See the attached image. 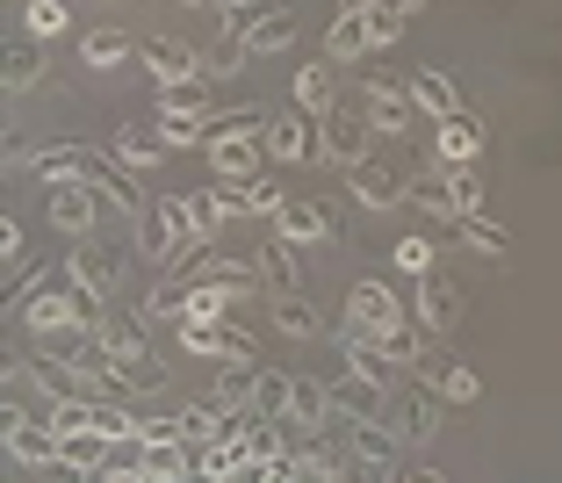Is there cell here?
Wrapping results in <instances>:
<instances>
[{"label": "cell", "mask_w": 562, "mask_h": 483, "mask_svg": "<svg viewBox=\"0 0 562 483\" xmlns=\"http://www.w3.org/2000/svg\"><path fill=\"white\" fill-rule=\"evenodd\" d=\"M347 333L353 339H375V347L397 353V361H426V347H418V333L404 325V303L390 296V282H353V296H347Z\"/></svg>", "instance_id": "6da1fadb"}, {"label": "cell", "mask_w": 562, "mask_h": 483, "mask_svg": "<svg viewBox=\"0 0 562 483\" xmlns=\"http://www.w3.org/2000/svg\"><path fill=\"white\" fill-rule=\"evenodd\" d=\"M368 145H375V131H368V116H353V109H331V116H317V159L325 167H368Z\"/></svg>", "instance_id": "7a4b0ae2"}, {"label": "cell", "mask_w": 562, "mask_h": 483, "mask_svg": "<svg viewBox=\"0 0 562 483\" xmlns=\"http://www.w3.org/2000/svg\"><path fill=\"white\" fill-rule=\"evenodd\" d=\"M210 167H216L224 188L260 181V173H267V131H216L210 137Z\"/></svg>", "instance_id": "3957f363"}, {"label": "cell", "mask_w": 562, "mask_h": 483, "mask_svg": "<svg viewBox=\"0 0 562 483\" xmlns=\"http://www.w3.org/2000/svg\"><path fill=\"white\" fill-rule=\"evenodd\" d=\"M173 333H181V347H188V353H224V361H260V339H252L246 325H232V317H181Z\"/></svg>", "instance_id": "277c9868"}, {"label": "cell", "mask_w": 562, "mask_h": 483, "mask_svg": "<svg viewBox=\"0 0 562 483\" xmlns=\"http://www.w3.org/2000/svg\"><path fill=\"white\" fill-rule=\"evenodd\" d=\"M8 454L22 469H50L58 462V426L44 412H8Z\"/></svg>", "instance_id": "5b68a950"}, {"label": "cell", "mask_w": 562, "mask_h": 483, "mask_svg": "<svg viewBox=\"0 0 562 483\" xmlns=\"http://www.w3.org/2000/svg\"><path fill=\"white\" fill-rule=\"evenodd\" d=\"M224 30L232 36H246V50H289L296 44V15L289 8H252V15H224Z\"/></svg>", "instance_id": "8992f818"}, {"label": "cell", "mask_w": 562, "mask_h": 483, "mask_svg": "<svg viewBox=\"0 0 562 483\" xmlns=\"http://www.w3.org/2000/svg\"><path fill=\"white\" fill-rule=\"evenodd\" d=\"M137 58H145V72H151L159 87L202 80V50H188L181 36H145V44H137Z\"/></svg>", "instance_id": "52a82bcc"}, {"label": "cell", "mask_w": 562, "mask_h": 483, "mask_svg": "<svg viewBox=\"0 0 562 483\" xmlns=\"http://www.w3.org/2000/svg\"><path fill=\"white\" fill-rule=\"evenodd\" d=\"M44 210H50V224H58L66 238H87V232H94V217H101V195L87 181H58Z\"/></svg>", "instance_id": "ba28073f"}, {"label": "cell", "mask_w": 562, "mask_h": 483, "mask_svg": "<svg viewBox=\"0 0 562 483\" xmlns=\"http://www.w3.org/2000/svg\"><path fill=\"white\" fill-rule=\"evenodd\" d=\"M267 151L274 159H317V123L303 109H274L267 116Z\"/></svg>", "instance_id": "9c48e42d"}, {"label": "cell", "mask_w": 562, "mask_h": 483, "mask_svg": "<svg viewBox=\"0 0 562 483\" xmlns=\"http://www.w3.org/2000/svg\"><path fill=\"white\" fill-rule=\"evenodd\" d=\"M361 116H368V131H375V137H390V145H397V137L412 131L418 109H412V94H397V87H368V94H361Z\"/></svg>", "instance_id": "30bf717a"}, {"label": "cell", "mask_w": 562, "mask_h": 483, "mask_svg": "<svg viewBox=\"0 0 562 483\" xmlns=\"http://www.w3.org/2000/svg\"><path fill=\"white\" fill-rule=\"evenodd\" d=\"M412 303H418V325H426V333H454V325H462V311H469V303H462V289H454V282H440V274H426Z\"/></svg>", "instance_id": "8fae6325"}, {"label": "cell", "mask_w": 562, "mask_h": 483, "mask_svg": "<svg viewBox=\"0 0 562 483\" xmlns=\"http://www.w3.org/2000/svg\"><path fill=\"white\" fill-rule=\"evenodd\" d=\"M432 151H440V167H476V151H483V123L469 116H447V123H432Z\"/></svg>", "instance_id": "7c38bea8"}, {"label": "cell", "mask_w": 562, "mask_h": 483, "mask_svg": "<svg viewBox=\"0 0 562 483\" xmlns=\"http://www.w3.org/2000/svg\"><path fill=\"white\" fill-rule=\"evenodd\" d=\"M440 434V390H404L397 397V440L404 448H426Z\"/></svg>", "instance_id": "4fadbf2b"}, {"label": "cell", "mask_w": 562, "mask_h": 483, "mask_svg": "<svg viewBox=\"0 0 562 483\" xmlns=\"http://www.w3.org/2000/svg\"><path fill=\"white\" fill-rule=\"evenodd\" d=\"M274 232L289 238V246H317V238H331V232H339V217H331L325 202H281Z\"/></svg>", "instance_id": "5bb4252c"}, {"label": "cell", "mask_w": 562, "mask_h": 483, "mask_svg": "<svg viewBox=\"0 0 562 483\" xmlns=\"http://www.w3.org/2000/svg\"><path fill=\"white\" fill-rule=\"evenodd\" d=\"M252 267H260V282L274 289V296H303V267H296V252H289V238H281V232L252 252Z\"/></svg>", "instance_id": "9a60e30c"}, {"label": "cell", "mask_w": 562, "mask_h": 483, "mask_svg": "<svg viewBox=\"0 0 562 483\" xmlns=\"http://www.w3.org/2000/svg\"><path fill=\"white\" fill-rule=\"evenodd\" d=\"M418 383L426 390H440L447 404H476V368H462V361H440V353H426V361H418Z\"/></svg>", "instance_id": "2e32d148"}, {"label": "cell", "mask_w": 562, "mask_h": 483, "mask_svg": "<svg viewBox=\"0 0 562 483\" xmlns=\"http://www.w3.org/2000/svg\"><path fill=\"white\" fill-rule=\"evenodd\" d=\"M347 181H353V202H361V210H397V202L412 195V181H397V173L375 167V159H368V167H353Z\"/></svg>", "instance_id": "e0dca14e"}, {"label": "cell", "mask_w": 562, "mask_h": 483, "mask_svg": "<svg viewBox=\"0 0 562 483\" xmlns=\"http://www.w3.org/2000/svg\"><path fill=\"white\" fill-rule=\"evenodd\" d=\"M66 274H72V282L87 289V296H116V282H123V267H116V252H94V246H72Z\"/></svg>", "instance_id": "ac0fdd59"}, {"label": "cell", "mask_w": 562, "mask_h": 483, "mask_svg": "<svg viewBox=\"0 0 562 483\" xmlns=\"http://www.w3.org/2000/svg\"><path fill=\"white\" fill-rule=\"evenodd\" d=\"M181 217L195 224L202 238H216L224 224L238 217V202H232V188H195V195H181Z\"/></svg>", "instance_id": "d6986e66"}, {"label": "cell", "mask_w": 562, "mask_h": 483, "mask_svg": "<svg viewBox=\"0 0 562 483\" xmlns=\"http://www.w3.org/2000/svg\"><path fill=\"white\" fill-rule=\"evenodd\" d=\"M87 188H94L109 210H123V217H145V195H137V181H131L123 167H109L101 151H94V173H87Z\"/></svg>", "instance_id": "ffe728a7"}, {"label": "cell", "mask_w": 562, "mask_h": 483, "mask_svg": "<svg viewBox=\"0 0 562 483\" xmlns=\"http://www.w3.org/2000/svg\"><path fill=\"white\" fill-rule=\"evenodd\" d=\"M195 282L216 289V296H232V303H246L252 289H260V267H252V260H202Z\"/></svg>", "instance_id": "44dd1931"}, {"label": "cell", "mask_w": 562, "mask_h": 483, "mask_svg": "<svg viewBox=\"0 0 562 483\" xmlns=\"http://www.w3.org/2000/svg\"><path fill=\"white\" fill-rule=\"evenodd\" d=\"M296 109L303 116H331V109H339V72H331V58H317V66L296 72Z\"/></svg>", "instance_id": "7402d4cb"}, {"label": "cell", "mask_w": 562, "mask_h": 483, "mask_svg": "<svg viewBox=\"0 0 562 483\" xmlns=\"http://www.w3.org/2000/svg\"><path fill=\"white\" fill-rule=\"evenodd\" d=\"M382 404H390V390L361 383V375H339V383H331V412L347 418V426H361V418H382Z\"/></svg>", "instance_id": "603a6c76"}, {"label": "cell", "mask_w": 562, "mask_h": 483, "mask_svg": "<svg viewBox=\"0 0 562 483\" xmlns=\"http://www.w3.org/2000/svg\"><path fill=\"white\" fill-rule=\"evenodd\" d=\"M412 109L432 116V123H447V116H462V94H454L447 72H412Z\"/></svg>", "instance_id": "cb8c5ba5"}, {"label": "cell", "mask_w": 562, "mask_h": 483, "mask_svg": "<svg viewBox=\"0 0 562 483\" xmlns=\"http://www.w3.org/2000/svg\"><path fill=\"white\" fill-rule=\"evenodd\" d=\"M166 151H173V145H166L159 123H123V131H116V159H123V167H159Z\"/></svg>", "instance_id": "d4e9b609"}, {"label": "cell", "mask_w": 562, "mask_h": 483, "mask_svg": "<svg viewBox=\"0 0 562 483\" xmlns=\"http://www.w3.org/2000/svg\"><path fill=\"white\" fill-rule=\"evenodd\" d=\"M109 448H116V440L101 434V426H72V434H58V454H66L72 469H87V476L109 469Z\"/></svg>", "instance_id": "484cf974"}, {"label": "cell", "mask_w": 562, "mask_h": 483, "mask_svg": "<svg viewBox=\"0 0 562 483\" xmlns=\"http://www.w3.org/2000/svg\"><path fill=\"white\" fill-rule=\"evenodd\" d=\"M87 173H94V151H87V145H50V151H36V181H44V188L87 181Z\"/></svg>", "instance_id": "4316f807"}, {"label": "cell", "mask_w": 562, "mask_h": 483, "mask_svg": "<svg viewBox=\"0 0 562 483\" xmlns=\"http://www.w3.org/2000/svg\"><path fill=\"white\" fill-rule=\"evenodd\" d=\"M397 454H404L397 426H382V418H361V426H353V462H368V469H390Z\"/></svg>", "instance_id": "83f0119b"}, {"label": "cell", "mask_w": 562, "mask_h": 483, "mask_svg": "<svg viewBox=\"0 0 562 483\" xmlns=\"http://www.w3.org/2000/svg\"><path fill=\"white\" fill-rule=\"evenodd\" d=\"M145 448V476L151 483H188L195 476V454L181 448V440H137Z\"/></svg>", "instance_id": "f1b7e54d"}, {"label": "cell", "mask_w": 562, "mask_h": 483, "mask_svg": "<svg viewBox=\"0 0 562 483\" xmlns=\"http://www.w3.org/2000/svg\"><path fill=\"white\" fill-rule=\"evenodd\" d=\"M347 361H353V375H361V383L397 390V353H382L375 339H353V333H347Z\"/></svg>", "instance_id": "f546056e"}, {"label": "cell", "mask_w": 562, "mask_h": 483, "mask_svg": "<svg viewBox=\"0 0 562 483\" xmlns=\"http://www.w3.org/2000/svg\"><path fill=\"white\" fill-rule=\"evenodd\" d=\"M260 361H224V375H216V404H232V412H252V397H260Z\"/></svg>", "instance_id": "4dcf8cb0"}, {"label": "cell", "mask_w": 562, "mask_h": 483, "mask_svg": "<svg viewBox=\"0 0 562 483\" xmlns=\"http://www.w3.org/2000/svg\"><path fill=\"white\" fill-rule=\"evenodd\" d=\"M368 22L361 15H331V30H325V58L331 66H353V58H368Z\"/></svg>", "instance_id": "1f68e13d"}, {"label": "cell", "mask_w": 562, "mask_h": 483, "mask_svg": "<svg viewBox=\"0 0 562 483\" xmlns=\"http://www.w3.org/2000/svg\"><path fill=\"white\" fill-rule=\"evenodd\" d=\"M289 418H296L303 434H317L331 418V383H311V375H296V390H289Z\"/></svg>", "instance_id": "d6a6232c"}, {"label": "cell", "mask_w": 562, "mask_h": 483, "mask_svg": "<svg viewBox=\"0 0 562 483\" xmlns=\"http://www.w3.org/2000/svg\"><path fill=\"white\" fill-rule=\"evenodd\" d=\"M159 131H166V145H173V151L210 145V109H159Z\"/></svg>", "instance_id": "836d02e7"}, {"label": "cell", "mask_w": 562, "mask_h": 483, "mask_svg": "<svg viewBox=\"0 0 562 483\" xmlns=\"http://www.w3.org/2000/svg\"><path fill=\"white\" fill-rule=\"evenodd\" d=\"M267 311H274V333H289V339H317V333H325V317H317L303 296H274Z\"/></svg>", "instance_id": "e575fe53"}, {"label": "cell", "mask_w": 562, "mask_h": 483, "mask_svg": "<svg viewBox=\"0 0 562 483\" xmlns=\"http://www.w3.org/2000/svg\"><path fill=\"white\" fill-rule=\"evenodd\" d=\"M131 36H123V30H94V36H87V44H80V58H87V66H94V72H116L123 66V58H131Z\"/></svg>", "instance_id": "d590c367"}, {"label": "cell", "mask_w": 562, "mask_h": 483, "mask_svg": "<svg viewBox=\"0 0 562 483\" xmlns=\"http://www.w3.org/2000/svg\"><path fill=\"white\" fill-rule=\"evenodd\" d=\"M238 462H246V440H210V448H195V476L202 483H224Z\"/></svg>", "instance_id": "8d00e7d4"}, {"label": "cell", "mask_w": 562, "mask_h": 483, "mask_svg": "<svg viewBox=\"0 0 562 483\" xmlns=\"http://www.w3.org/2000/svg\"><path fill=\"white\" fill-rule=\"evenodd\" d=\"M232 202H238V217H281V202H289V195H281V188L260 173V181H238Z\"/></svg>", "instance_id": "74e56055"}, {"label": "cell", "mask_w": 562, "mask_h": 483, "mask_svg": "<svg viewBox=\"0 0 562 483\" xmlns=\"http://www.w3.org/2000/svg\"><path fill=\"white\" fill-rule=\"evenodd\" d=\"M412 202L426 210L432 224H447V232L462 224V217H454V195H447V173H426V181H412Z\"/></svg>", "instance_id": "f35d334b"}, {"label": "cell", "mask_w": 562, "mask_h": 483, "mask_svg": "<svg viewBox=\"0 0 562 483\" xmlns=\"http://www.w3.org/2000/svg\"><path fill=\"white\" fill-rule=\"evenodd\" d=\"M454 238H462L469 252H483V260H497V252L513 246V232H505V224H491V217H462V224H454Z\"/></svg>", "instance_id": "ab89813d"}, {"label": "cell", "mask_w": 562, "mask_h": 483, "mask_svg": "<svg viewBox=\"0 0 562 483\" xmlns=\"http://www.w3.org/2000/svg\"><path fill=\"white\" fill-rule=\"evenodd\" d=\"M447 173V195H454V217H483V181L469 167H440Z\"/></svg>", "instance_id": "60d3db41"}, {"label": "cell", "mask_w": 562, "mask_h": 483, "mask_svg": "<svg viewBox=\"0 0 562 483\" xmlns=\"http://www.w3.org/2000/svg\"><path fill=\"white\" fill-rule=\"evenodd\" d=\"M224 483H303V476H296V454H281V462H238Z\"/></svg>", "instance_id": "b9f144b4"}, {"label": "cell", "mask_w": 562, "mask_h": 483, "mask_svg": "<svg viewBox=\"0 0 562 483\" xmlns=\"http://www.w3.org/2000/svg\"><path fill=\"white\" fill-rule=\"evenodd\" d=\"M361 22H368V44L382 50V44H397V36H404V22H412V15H404L397 0H382V8H368Z\"/></svg>", "instance_id": "7bdbcfd3"}, {"label": "cell", "mask_w": 562, "mask_h": 483, "mask_svg": "<svg viewBox=\"0 0 562 483\" xmlns=\"http://www.w3.org/2000/svg\"><path fill=\"white\" fill-rule=\"evenodd\" d=\"M145 317H151V325H181V317H188V289L159 282V289L145 296Z\"/></svg>", "instance_id": "ee69618b"}, {"label": "cell", "mask_w": 562, "mask_h": 483, "mask_svg": "<svg viewBox=\"0 0 562 483\" xmlns=\"http://www.w3.org/2000/svg\"><path fill=\"white\" fill-rule=\"evenodd\" d=\"M390 260H397L404 274H418V282H426V274H432V238H426V232L397 238V246H390Z\"/></svg>", "instance_id": "f6af8a7d"}, {"label": "cell", "mask_w": 562, "mask_h": 483, "mask_svg": "<svg viewBox=\"0 0 562 483\" xmlns=\"http://www.w3.org/2000/svg\"><path fill=\"white\" fill-rule=\"evenodd\" d=\"M289 375H260V397H252V418H289Z\"/></svg>", "instance_id": "bcb514c9"}, {"label": "cell", "mask_w": 562, "mask_h": 483, "mask_svg": "<svg viewBox=\"0 0 562 483\" xmlns=\"http://www.w3.org/2000/svg\"><path fill=\"white\" fill-rule=\"evenodd\" d=\"M36 72H44V58H36V50H8V94H30Z\"/></svg>", "instance_id": "7dc6e473"}, {"label": "cell", "mask_w": 562, "mask_h": 483, "mask_svg": "<svg viewBox=\"0 0 562 483\" xmlns=\"http://www.w3.org/2000/svg\"><path fill=\"white\" fill-rule=\"evenodd\" d=\"M22 22H30V36H58V30H66V8H58V0H30Z\"/></svg>", "instance_id": "c3c4849f"}, {"label": "cell", "mask_w": 562, "mask_h": 483, "mask_svg": "<svg viewBox=\"0 0 562 483\" xmlns=\"http://www.w3.org/2000/svg\"><path fill=\"white\" fill-rule=\"evenodd\" d=\"M238 58H246V36L224 30V44H216L210 58H202V72H216V80H224V72H238Z\"/></svg>", "instance_id": "681fc988"}, {"label": "cell", "mask_w": 562, "mask_h": 483, "mask_svg": "<svg viewBox=\"0 0 562 483\" xmlns=\"http://www.w3.org/2000/svg\"><path fill=\"white\" fill-rule=\"evenodd\" d=\"M166 109H210V94H202V80H181L166 87Z\"/></svg>", "instance_id": "f907efd6"}, {"label": "cell", "mask_w": 562, "mask_h": 483, "mask_svg": "<svg viewBox=\"0 0 562 483\" xmlns=\"http://www.w3.org/2000/svg\"><path fill=\"white\" fill-rule=\"evenodd\" d=\"M101 483H151V476H145V462H109Z\"/></svg>", "instance_id": "816d5d0a"}, {"label": "cell", "mask_w": 562, "mask_h": 483, "mask_svg": "<svg viewBox=\"0 0 562 483\" xmlns=\"http://www.w3.org/2000/svg\"><path fill=\"white\" fill-rule=\"evenodd\" d=\"M36 476H44V483H87V469H72L66 454H58V462H50V469H36Z\"/></svg>", "instance_id": "f5cc1de1"}, {"label": "cell", "mask_w": 562, "mask_h": 483, "mask_svg": "<svg viewBox=\"0 0 562 483\" xmlns=\"http://www.w3.org/2000/svg\"><path fill=\"white\" fill-rule=\"evenodd\" d=\"M15 252H22V224L8 217V224H0V260H15Z\"/></svg>", "instance_id": "db71d44e"}, {"label": "cell", "mask_w": 562, "mask_h": 483, "mask_svg": "<svg viewBox=\"0 0 562 483\" xmlns=\"http://www.w3.org/2000/svg\"><path fill=\"white\" fill-rule=\"evenodd\" d=\"M260 0H216V15H252Z\"/></svg>", "instance_id": "11a10c76"}, {"label": "cell", "mask_w": 562, "mask_h": 483, "mask_svg": "<svg viewBox=\"0 0 562 483\" xmlns=\"http://www.w3.org/2000/svg\"><path fill=\"white\" fill-rule=\"evenodd\" d=\"M368 8H382V0H339V15H368Z\"/></svg>", "instance_id": "9f6ffc18"}, {"label": "cell", "mask_w": 562, "mask_h": 483, "mask_svg": "<svg viewBox=\"0 0 562 483\" xmlns=\"http://www.w3.org/2000/svg\"><path fill=\"white\" fill-rule=\"evenodd\" d=\"M404 483H447V476H432V469H418V476H404Z\"/></svg>", "instance_id": "6f0895ef"}, {"label": "cell", "mask_w": 562, "mask_h": 483, "mask_svg": "<svg viewBox=\"0 0 562 483\" xmlns=\"http://www.w3.org/2000/svg\"><path fill=\"white\" fill-rule=\"evenodd\" d=\"M397 8H404V15H412V8H426V0H397Z\"/></svg>", "instance_id": "680465c9"}, {"label": "cell", "mask_w": 562, "mask_h": 483, "mask_svg": "<svg viewBox=\"0 0 562 483\" xmlns=\"http://www.w3.org/2000/svg\"><path fill=\"white\" fill-rule=\"evenodd\" d=\"M188 8H216V0H188Z\"/></svg>", "instance_id": "91938a15"}]
</instances>
